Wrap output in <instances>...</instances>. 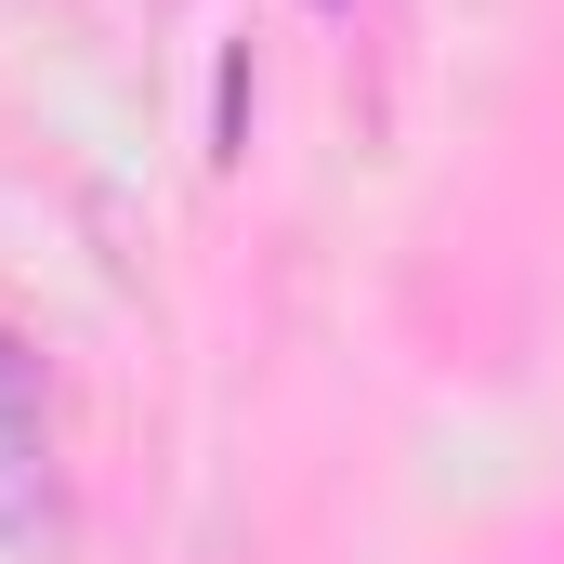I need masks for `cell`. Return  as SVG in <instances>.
<instances>
[{
    "mask_svg": "<svg viewBox=\"0 0 564 564\" xmlns=\"http://www.w3.org/2000/svg\"><path fill=\"white\" fill-rule=\"evenodd\" d=\"M26 394H40V381H26V355L0 341V421H26Z\"/></svg>",
    "mask_w": 564,
    "mask_h": 564,
    "instance_id": "cell-1",
    "label": "cell"
}]
</instances>
